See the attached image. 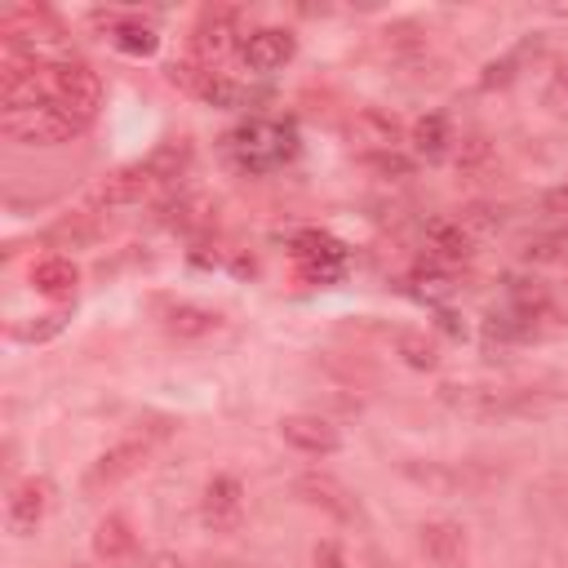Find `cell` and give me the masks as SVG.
I'll return each instance as SVG.
<instances>
[{"label":"cell","mask_w":568,"mask_h":568,"mask_svg":"<svg viewBox=\"0 0 568 568\" xmlns=\"http://www.w3.org/2000/svg\"><path fill=\"white\" fill-rule=\"evenodd\" d=\"M222 155L240 169V173H275L297 155V129L288 120H271V115H248L240 120L226 138H222Z\"/></svg>","instance_id":"6da1fadb"},{"label":"cell","mask_w":568,"mask_h":568,"mask_svg":"<svg viewBox=\"0 0 568 568\" xmlns=\"http://www.w3.org/2000/svg\"><path fill=\"white\" fill-rule=\"evenodd\" d=\"M0 129L22 146H58V142H71L84 124L71 111H62L53 98H44V102H31V106H4Z\"/></svg>","instance_id":"7a4b0ae2"},{"label":"cell","mask_w":568,"mask_h":568,"mask_svg":"<svg viewBox=\"0 0 568 568\" xmlns=\"http://www.w3.org/2000/svg\"><path fill=\"white\" fill-rule=\"evenodd\" d=\"M439 399L466 417H510L541 408V395L532 386H444Z\"/></svg>","instance_id":"3957f363"},{"label":"cell","mask_w":568,"mask_h":568,"mask_svg":"<svg viewBox=\"0 0 568 568\" xmlns=\"http://www.w3.org/2000/svg\"><path fill=\"white\" fill-rule=\"evenodd\" d=\"M399 470L430 493H484L506 475L501 466L488 462H417V457L399 462Z\"/></svg>","instance_id":"277c9868"},{"label":"cell","mask_w":568,"mask_h":568,"mask_svg":"<svg viewBox=\"0 0 568 568\" xmlns=\"http://www.w3.org/2000/svg\"><path fill=\"white\" fill-rule=\"evenodd\" d=\"M49 93H53V102H58L62 111H71L80 124H89V120L98 115V106H102V80H98V71H93L89 62H80V58H62V62L49 67Z\"/></svg>","instance_id":"5b68a950"},{"label":"cell","mask_w":568,"mask_h":568,"mask_svg":"<svg viewBox=\"0 0 568 568\" xmlns=\"http://www.w3.org/2000/svg\"><path fill=\"white\" fill-rule=\"evenodd\" d=\"M151 444H155L151 435H129V439H120V444L102 448V453L89 462V470H84L80 488H84V493H106V488L124 484L129 475H138V470L146 466V457H151Z\"/></svg>","instance_id":"8992f818"},{"label":"cell","mask_w":568,"mask_h":568,"mask_svg":"<svg viewBox=\"0 0 568 568\" xmlns=\"http://www.w3.org/2000/svg\"><path fill=\"white\" fill-rule=\"evenodd\" d=\"M288 257H293V271H297L306 284H333V280H342L346 266H351L346 244L333 240V235H324V231H306V235H297Z\"/></svg>","instance_id":"52a82bcc"},{"label":"cell","mask_w":568,"mask_h":568,"mask_svg":"<svg viewBox=\"0 0 568 568\" xmlns=\"http://www.w3.org/2000/svg\"><path fill=\"white\" fill-rule=\"evenodd\" d=\"M293 497L306 501V506H315V510H324V515L337 519V524H364V506H359V497H355L337 475L306 470V475L293 479Z\"/></svg>","instance_id":"ba28073f"},{"label":"cell","mask_w":568,"mask_h":568,"mask_svg":"<svg viewBox=\"0 0 568 568\" xmlns=\"http://www.w3.org/2000/svg\"><path fill=\"white\" fill-rule=\"evenodd\" d=\"M0 36H4V44H13V49L40 53V44H58V40H62V22H58L49 9H40V4H13V9H4V18H0Z\"/></svg>","instance_id":"9c48e42d"},{"label":"cell","mask_w":568,"mask_h":568,"mask_svg":"<svg viewBox=\"0 0 568 568\" xmlns=\"http://www.w3.org/2000/svg\"><path fill=\"white\" fill-rule=\"evenodd\" d=\"M417 550L430 568H466L470 564V532L457 519H426L417 528Z\"/></svg>","instance_id":"30bf717a"},{"label":"cell","mask_w":568,"mask_h":568,"mask_svg":"<svg viewBox=\"0 0 568 568\" xmlns=\"http://www.w3.org/2000/svg\"><path fill=\"white\" fill-rule=\"evenodd\" d=\"M240 22H244V13L231 9V4H209V9H200L195 27H191V49H195L204 62L222 58L226 49L244 44V40H240Z\"/></svg>","instance_id":"8fae6325"},{"label":"cell","mask_w":568,"mask_h":568,"mask_svg":"<svg viewBox=\"0 0 568 568\" xmlns=\"http://www.w3.org/2000/svg\"><path fill=\"white\" fill-rule=\"evenodd\" d=\"M200 519L213 532H235L244 524V484L235 475H213L200 497Z\"/></svg>","instance_id":"7c38bea8"},{"label":"cell","mask_w":568,"mask_h":568,"mask_svg":"<svg viewBox=\"0 0 568 568\" xmlns=\"http://www.w3.org/2000/svg\"><path fill=\"white\" fill-rule=\"evenodd\" d=\"M155 186H160V182H155V178L146 173V164L138 160V164H124V169L106 173V178L89 191V204H93V209H129V204H142Z\"/></svg>","instance_id":"4fadbf2b"},{"label":"cell","mask_w":568,"mask_h":568,"mask_svg":"<svg viewBox=\"0 0 568 568\" xmlns=\"http://www.w3.org/2000/svg\"><path fill=\"white\" fill-rule=\"evenodd\" d=\"M49 497H53V484L44 475H27L13 484L9 501H4V519H9V532L18 537H31L40 528V519L49 515Z\"/></svg>","instance_id":"5bb4252c"},{"label":"cell","mask_w":568,"mask_h":568,"mask_svg":"<svg viewBox=\"0 0 568 568\" xmlns=\"http://www.w3.org/2000/svg\"><path fill=\"white\" fill-rule=\"evenodd\" d=\"M280 435H284L288 448L311 453V457H328V453L342 448V430L328 417H320V413H288V417H280Z\"/></svg>","instance_id":"9a60e30c"},{"label":"cell","mask_w":568,"mask_h":568,"mask_svg":"<svg viewBox=\"0 0 568 568\" xmlns=\"http://www.w3.org/2000/svg\"><path fill=\"white\" fill-rule=\"evenodd\" d=\"M346 133H351V142L364 146L368 155L399 151V142H404V124H399L390 111H382V106H359V111L351 115Z\"/></svg>","instance_id":"2e32d148"},{"label":"cell","mask_w":568,"mask_h":568,"mask_svg":"<svg viewBox=\"0 0 568 568\" xmlns=\"http://www.w3.org/2000/svg\"><path fill=\"white\" fill-rule=\"evenodd\" d=\"M293 53H297V36L284 27H257L240 44L244 67H253V71H280L284 62H293Z\"/></svg>","instance_id":"e0dca14e"},{"label":"cell","mask_w":568,"mask_h":568,"mask_svg":"<svg viewBox=\"0 0 568 568\" xmlns=\"http://www.w3.org/2000/svg\"><path fill=\"white\" fill-rule=\"evenodd\" d=\"M160 328L178 342H200L222 328V315L200 302H160Z\"/></svg>","instance_id":"ac0fdd59"},{"label":"cell","mask_w":568,"mask_h":568,"mask_svg":"<svg viewBox=\"0 0 568 568\" xmlns=\"http://www.w3.org/2000/svg\"><path fill=\"white\" fill-rule=\"evenodd\" d=\"M470 253H475V240L462 231V222L457 217H435L430 226H426V262H435V266H444V271H453V266H462V262H470Z\"/></svg>","instance_id":"d6986e66"},{"label":"cell","mask_w":568,"mask_h":568,"mask_svg":"<svg viewBox=\"0 0 568 568\" xmlns=\"http://www.w3.org/2000/svg\"><path fill=\"white\" fill-rule=\"evenodd\" d=\"M98 22L106 27L111 44H115L120 53H129V58H151V53L160 49V31H155L151 22H142V18H133V13H111V18L98 13Z\"/></svg>","instance_id":"ffe728a7"},{"label":"cell","mask_w":568,"mask_h":568,"mask_svg":"<svg viewBox=\"0 0 568 568\" xmlns=\"http://www.w3.org/2000/svg\"><path fill=\"white\" fill-rule=\"evenodd\" d=\"M133 550H138V537H133L129 519L124 515H102L98 528H93V555H98V564H124Z\"/></svg>","instance_id":"44dd1931"},{"label":"cell","mask_w":568,"mask_h":568,"mask_svg":"<svg viewBox=\"0 0 568 568\" xmlns=\"http://www.w3.org/2000/svg\"><path fill=\"white\" fill-rule=\"evenodd\" d=\"M75 284H80V271H75L71 257H58V253H53V257H40V262L31 266V288L44 293V297H71Z\"/></svg>","instance_id":"7402d4cb"},{"label":"cell","mask_w":568,"mask_h":568,"mask_svg":"<svg viewBox=\"0 0 568 568\" xmlns=\"http://www.w3.org/2000/svg\"><path fill=\"white\" fill-rule=\"evenodd\" d=\"M191 155H195L191 138H169V142H160L142 164H146V173L164 186V182H178V178L191 169Z\"/></svg>","instance_id":"603a6c76"},{"label":"cell","mask_w":568,"mask_h":568,"mask_svg":"<svg viewBox=\"0 0 568 568\" xmlns=\"http://www.w3.org/2000/svg\"><path fill=\"white\" fill-rule=\"evenodd\" d=\"M408 142H413V151L422 155V160H444L448 151H453V129H448V120L439 115V111H430V115H422L417 124H413V133H408Z\"/></svg>","instance_id":"cb8c5ba5"},{"label":"cell","mask_w":568,"mask_h":568,"mask_svg":"<svg viewBox=\"0 0 568 568\" xmlns=\"http://www.w3.org/2000/svg\"><path fill=\"white\" fill-rule=\"evenodd\" d=\"M102 235V222L84 209V213H67L58 226H49V244H62V248H80V244H93Z\"/></svg>","instance_id":"d4e9b609"},{"label":"cell","mask_w":568,"mask_h":568,"mask_svg":"<svg viewBox=\"0 0 568 568\" xmlns=\"http://www.w3.org/2000/svg\"><path fill=\"white\" fill-rule=\"evenodd\" d=\"M457 169L466 173V178H484V173H493L497 169V151H493V142L488 138H466L462 146H457Z\"/></svg>","instance_id":"484cf974"},{"label":"cell","mask_w":568,"mask_h":568,"mask_svg":"<svg viewBox=\"0 0 568 568\" xmlns=\"http://www.w3.org/2000/svg\"><path fill=\"white\" fill-rule=\"evenodd\" d=\"M395 351L404 355L408 368H435V364H439L435 342H430L426 333H413V328H399V333H395Z\"/></svg>","instance_id":"4316f807"},{"label":"cell","mask_w":568,"mask_h":568,"mask_svg":"<svg viewBox=\"0 0 568 568\" xmlns=\"http://www.w3.org/2000/svg\"><path fill=\"white\" fill-rule=\"evenodd\" d=\"M457 222H462V231H466L470 240H479V235H493V231L501 226V209H493V204H466V209L457 213Z\"/></svg>","instance_id":"83f0119b"},{"label":"cell","mask_w":568,"mask_h":568,"mask_svg":"<svg viewBox=\"0 0 568 568\" xmlns=\"http://www.w3.org/2000/svg\"><path fill=\"white\" fill-rule=\"evenodd\" d=\"M67 328V311H49V315H36L31 324H13L9 333L18 337V342H49L53 333H62Z\"/></svg>","instance_id":"f1b7e54d"},{"label":"cell","mask_w":568,"mask_h":568,"mask_svg":"<svg viewBox=\"0 0 568 568\" xmlns=\"http://www.w3.org/2000/svg\"><path fill=\"white\" fill-rule=\"evenodd\" d=\"M364 164H368V169H377V173H395V178H408V169H413V160H404L399 151H386V155H364Z\"/></svg>","instance_id":"f546056e"},{"label":"cell","mask_w":568,"mask_h":568,"mask_svg":"<svg viewBox=\"0 0 568 568\" xmlns=\"http://www.w3.org/2000/svg\"><path fill=\"white\" fill-rule=\"evenodd\" d=\"M311 568H351V564H346V550L337 541H320L311 555Z\"/></svg>","instance_id":"4dcf8cb0"},{"label":"cell","mask_w":568,"mask_h":568,"mask_svg":"<svg viewBox=\"0 0 568 568\" xmlns=\"http://www.w3.org/2000/svg\"><path fill=\"white\" fill-rule=\"evenodd\" d=\"M546 102H550V106H559V111L568 106V62H564V67L555 71V80L546 84Z\"/></svg>","instance_id":"1f68e13d"},{"label":"cell","mask_w":568,"mask_h":568,"mask_svg":"<svg viewBox=\"0 0 568 568\" xmlns=\"http://www.w3.org/2000/svg\"><path fill=\"white\" fill-rule=\"evenodd\" d=\"M146 568H182V559H178L173 550H155V555L146 559Z\"/></svg>","instance_id":"d6a6232c"},{"label":"cell","mask_w":568,"mask_h":568,"mask_svg":"<svg viewBox=\"0 0 568 568\" xmlns=\"http://www.w3.org/2000/svg\"><path fill=\"white\" fill-rule=\"evenodd\" d=\"M67 568H93V564H67Z\"/></svg>","instance_id":"836d02e7"}]
</instances>
